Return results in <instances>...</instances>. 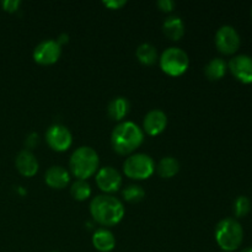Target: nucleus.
I'll return each mask as SVG.
<instances>
[{
  "instance_id": "obj_1",
  "label": "nucleus",
  "mask_w": 252,
  "mask_h": 252,
  "mask_svg": "<svg viewBox=\"0 0 252 252\" xmlns=\"http://www.w3.org/2000/svg\"><path fill=\"white\" fill-rule=\"evenodd\" d=\"M90 213L96 223L103 226H112L123 219L125 207L116 197L110 194H100L91 201Z\"/></svg>"
},
{
  "instance_id": "obj_2",
  "label": "nucleus",
  "mask_w": 252,
  "mask_h": 252,
  "mask_svg": "<svg viewBox=\"0 0 252 252\" xmlns=\"http://www.w3.org/2000/svg\"><path fill=\"white\" fill-rule=\"evenodd\" d=\"M144 133L133 122H122L116 126L111 134V145L121 155H127L142 145Z\"/></svg>"
},
{
  "instance_id": "obj_3",
  "label": "nucleus",
  "mask_w": 252,
  "mask_h": 252,
  "mask_svg": "<svg viewBox=\"0 0 252 252\" xmlns=\"http://www.w3.org/2000/svg\"><path fill=\"white\" fill-rule=\"evenodd\" d=\"M98 155L90 147H80L71 154L69 167L71 174L78 180H86L95 175L98 170Z\"/></svg>"
},
{
  "instance_id": "obj_4",
  "label": "nucleus",
  "mask_w": 252,
  "mask_h": 252,
  "mask_svg": "<svg viewBox=\"0 0 252 252\" xmlns=\"http://www.w3.org/2000/svg\"><path fill=\"white\" fill-rule=\"evenodd\" d=\"M216 240L223 251L231 252L243 244L244 230L241 224L233 218H225L216 228Z\"/></svg>"
},
{
  "instance_id": "obj_5",
  "label": "nucleus",
  "mask_w": 252,
  "mask_h": 252,
  "mask_svg": "<svg viewBox=\"0 0 252 252\" xmlns=\"http://www.w3.org/2000/svg\"><path fill=\"white\" fill-rule=\"evenodd\" d=\"M189 59L186 52L179 47H170L160 57V66L167 75L180 76L189 69Z\"/></svg>"
},
{
  "instance_id": "obj_6",
  "label": "nucleus",
  "mask_w": 252,
  "mask_h": 252,
  "mask_svg": "<svg viewBox=\"0 0 252 252\" xmlns=\"http://www.w3.org/2000/svg\"><path fill=\"white\" fill-rule=\"evenodd\" d=\"M123 171L129 179L147 180L154 174V160L147 154H134L127 158L123 164Z\"/></svg>"
},
{
  "instance_id": "obj_7",
  "label": "nucleus",
  "mask_w": 252,
  "mask_h": 252,
  "mask_svg": "<svg viewBox=\"0 0 252 252\" xmlns=\"http://www.w3.org/2000/svg\"><path fill=\"white\" fill-rule=\"evenodd\" d=\"M216 46L223 54H234L240 47V36L233 26H221L216 33Z\"/></svg>"
},
{
  "instance_id": "obj_8",
  "label": "nucleus",
  "mask_w": 252,
  "mask_h": 252,
  "mask_svg": "<svg viewBox=\"0 0 252 252\" xmlns=\"http://www.w3.org/2000/svg\"><path fill=\"white\" fill-rule=\"evenodd\" d=\"M46 140L49 147L56 152H65L73 143L71 133L65 126L53 125L46 133Z\"/></svg>"
},
{
  "instance_id": "obj_9",
  "label": "nucleus",
  "mask_w": 252,
  "mask_h": 252,
  "mask_svg": "<svg viewBox=\"0 0 252 252\" xmlns=\"http://www.w3.org/2000/svg\"><path fill=\"white\" fill-rule=\"evenodd\" d=\"M62 53V46L54 39H46L37 44L33 51V59L42 65H51L59 59Z\"/></svg>"
},
{
  "instance_id": "obj_10",
  "label": "nucleus",
  "mask_w": 252,
  "mask_h": 252,
  "mask_svg": "<svg viewBox=\"0 0 252 252\" xmlns=\"http://www.w3.org/2000/svg\"><path fill=\"white\" fill-rule=\"evenodd\" d=\"M96 184L101 191L106 193H113L120 189L122 185V176L113 167L105 166L98 170L96 174Z\"/></svg>"
},
{
  "instance_id": "obj_11",
  "label": "nucleus",
  "mask_w": 252,
  "mask_h": 252,
  "mask_svg": "<svg viewBox=\"0 0 252 252\" xmlns=\"http://www.w3.org/2000/svg\"><path fill=\"white\" fill-rule=\"evenodd\" d=\"M231 74L243 84H252V58L246 54H239L229 62Z\"/></svg>"
},
{
  "instance_id": "obj_12",
  "label": "nucleus",
  "mask_w": 252,
  "mask_h": 252,
  "mask_svg": "<svg viewBox=\"0 0 252 252\" xmlns=\"http://www.w3.org/2000/svg\"><path fill=\"white\" fill-rule=\"evenodd\" d=\"M167 126V117L161 110H152L147 113L143 128L149 135H158L164 132Z\"/></svg>"
},
{
  "instance_id": "obj_13",
  "label": "nucleus",
  "mask_w": 252,
  "mask_h": 252,
  "mask_svg": "<svg viewBox=\"0 0 252 252\" xmlns=\"http://www.w3.org/2000/svg\"><path fill=\"white\" fill-rule=\"evenodd\" d=\"M15 165H16L17 171L25 177L34 176L38 171V161H37L36 157L27 149L22 150L17 154Z\"/></svg>"
},
{
  "instance_id": "obj_14",
  "label": "nucleus",
  "mask_w": 252,
  "mask_h": 252,
  "mask_svg": "<svg viewBox=\"0 0 252 252\" xmlns=\"http://www.w3.org/2000/svg\"><path fill=\"white\" fill-rule=\"evenodd\" d=\"M46 184L52 189H62L69 184L70 176L69 172L62 166H52L46 172Z\"/></svg>"
},
{
  "instance_id": "obj_15",
  "label": "nucleus",
  "mask_w": 252,
  "mask_h": 252,
  "mask_svg": "<svg viewBox=\"0 0 252 252\" xmlns=\"http://www.w3.org/2000/svg\"><path fill=\"white\" fill-rule=\"evenodd\" d=\"M94 248L100 252H110L115 249L116 239L107 229H98L93 235Z\"/></svg>"
},
{
  "instance_id": "obj_16",
  "label": "nucleus",
  "mask_w": 252,
  "mask_h": 252,
  "mask_svg": "<svg viewBox=\"0 0 252 252\" xmlns=\"http://www.w3.org/2000/svg\"><path fill=\"white\" fill-rule=\"evenodd\" d=\"M164 33L172 41H179L185 34V24L182 19L176 15L169 16L162 24Z\"/></svg>"
},
{
  "instance_id": "obj_17",
  "label": "nucleus",
  "mask_w": 252,
  "mask_h": 252,
  "mask_svg": "<svg viewBox=\"0 0 252 252\" xmlns=\"http://www.w3.org/2000/svg\"><path fill=\"white\" fill-rule=\"evenodd\" d=\"M108 116L115 121H121L127 116L129 111V102L126 97H115L108 103Z\"/></svg>"
},
{
  "instance_id": "obj_18",
  "label": "nucleus",
  "mask_w": 252,
  "mask_h": 252,
  "mask_svg": "<svg viewBox=\"0 0 252 252\" xmlns=\"http://www.w3.org/2000/svg\"><path fill=\"white\" fill-rule=\"evenodd\" d=\"M204 73L209 80H219L226 73V63L220 58H214L204 68Z\"/></svg>"
},
{
  "instance_id": "obj_19",
  "label": "nucleus",
  "mask_w": 252,
  "mask_h": 252,
  "mask_svg": "<svg viewBox=\"0 0 252 252\" xmlns=\"http://www.w3.org/2000/svg\"><path fill=\"white\" fill-rule=\"evenodd\" d=\"M158 174L164 179H170V177L175 176L180 170V164L175 158L166 157L162 158L160 162L158 164Z\"/></svg>"
},
{
  "instance_id": "obj_20",
  "label": "nucleus",
  "mask_w": 252,
  "mask_h": 252,
  "mask_svg": "<svg viewBox=\"0 0 252 252\" xmlns=\"http://www.w3.org/2000/svg\"><path fill=\"white\" fill-rule=\"evenodd\" d=\"M138 61L144 65H153L158 59L157 48L150 43H143L140 44L135 52Z\"/></svg>"
},
{
  "instance_id": "obj_21",
  "label": "nucleus",
  "mask_w": 252,
  "mask_h": 252,
  "mask_svg": "<svg viewBox=\"0 0 252 252\" xmlns=\"http://www.w3.org/2000/svg\"><path fill=\"white\" fill-rule=\"evenodd\" d=\"M70 193L74 199L76 201H85L90 197L91 194V187L86 180H76L73 185H71Z\"/></svg>"
},
{
  "instance_id": "obj_22",
  "label": "nucleus",
  "mask_w": 252,
  "mask_h": 252,
  "mask_svg": "<svg viewBox=\"0 0 252 252\" xmlns=\"http://www.w3.org/2000/svg\"><path fill=\"white\" fill-rule=\"evenodd\" d=\"M123 198L127 202L130 203H137L140 202L145 197V191L142 186L139 185H129L128 187H126L122 192Z\"/></svg>"
},
{
  "instance_id": "obj_23",
  "label": "nucleus",
  "mask_w": 252,
  "mask_h": 252,
  "mask_svg": "<svg viewBox=\"0 0 252 252\" xmlns=\"http://www.w3.org/2000/svg\"><path fill=\"white\" fill-rule=\"evenodd\" d=\"M251 211V202L246 196H239L234 203V213L238 218H243Z\"/></svg>"
},
{
  "instance_id": "obj_24",
  "label": "nucleus",
  "mask_w": 252,
  "mask_h": 252,
  "mask_svg": "<svg viewBox=\"0 0 252 252\" xmlns=\"http://www.w3.org/2000/svg\"><path fill=\"white\" fill-rule=\"evenodd\" d=\"M2 7H4L5 11L7 12H15L16 10H19L21 1L20 0H5L1 2Z\"/></svg>"
},
{
  "instance_id": "obj_25",
  "label": "nucleus",
  "mask_w": 252,
  "mask_h": 252,
  "mask_svg": "<svg viewBox=\"0 0 252 252\" xmlns=\"http://www.w3.org/2000/svg\"><path fill=\"white\" fill-rule=\"evenodd\" d=\"M102 4L111 10H118L120 7L125 6L127 1L126 0H105V1H102Z\"/></svg>"
},
{
  "instance_id": "obj_26",
  "label": "nucleus",
  "mask_w": 252,
  "mask_h": 252,
  "mask_svg": "<svg viewBox=\"0 0 252 252\" xmlns=\"http://www.w3.org/2000/svg\"><path fill=\"white\" fill-rule=\"evenodd\" d=\"M158 6H159V9L161 10V11L170 12L174 10L176 4H175V1H172V0H159V1H158Z\"/></svg>"
},
{
  "instance_id": "obj_27",
  "label": "nucleus",
  "mask_w": 252,
  "mask_h": 252,
  "mask_svg": "<svg viewBox=\"0 0 252 252\" xmlns=\"http://www.w3.org/2000/svg\"><path fill=\"white\" fill-rule=\"evenodd\" d=\"M26 147L27 148H34L37 144H38V134L37 133H31L29 137L26 138Z\"/></svg>"
},
{
  "instance_id": "obj_28",
  "label": "nucleus",
  "mask_w": 252,
  "mask_h": 252,
  "mask_svg": "<svg viewBox=\"0 0 252 252\" xmlns=\"http://www.w3.org/2000/svg\"><path fill=\"white\" fill-rule=\"evenodd\" d=\"M68 38H69L68 34L63 33L61 37H59V39H58V41H57V42H58V43L62 46V44H63V43H66V42H68Z\"/></svg>"
},
{
  "instance_id": "obj_29",
  "label": "nucleus",
  "mask_w": 252,
  "mask_h": 252,
  "mask_svg": "<svg viewBox=\"0 0 252 252\" xmlns=\"http://www.w3.org/2000/svg\"><path fill=\"white\" fill-rule=\"evenodd\" d=\"M241 252H252V248H246V249H244L243 251Z\"/></svg>"
},
{
  "instance_id": "obj_30",
  "label": "nucleus",
  "mask_w": 252,
  "mask_h": 252,
  "mask_svg": "<svg viewBox=\"0 0 252 252\" xmlns=\"http://www.w3.org/2000/svg\"><path fill=\"white\" fill-rule=\"evenodd\" d=\"M52 252H57V251H52Z\"/></svg>"
},
{
  "instance_id": "obj_31",
  "label": "nucleus",
  "mask_w": 252,
  "mask_h": 252,
  "mask_svg": "<svg viewBox=\"0 0 252 252\" xmlns=\"http://www.w3.org/2000/svg\"><path fill=\"white\" fill-rule=\"evenodd\" d=\"M221 252H226V251H221Z\"/></svg>"
},
{
  "instance_id": "obj_32",
  "label": "nucleus",
  "mask_w": 252,
  "mask_h": 252,
  "mask_svg": "<svg viewBox=\"0 0 252 252\" xmlns=\"http://www.w3.org/2000/svg\"><path fill=\"white\" fill-rule=\"evenodd\" d=\"M251 14H252V11H251Z\"/></svg>"
}]
</instances>
